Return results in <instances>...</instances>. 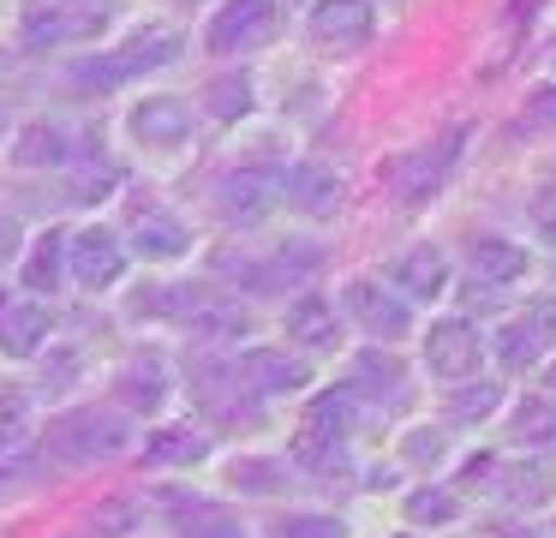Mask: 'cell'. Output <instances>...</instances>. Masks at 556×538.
Listing matches in <instances>:
<instances>
[{
    "instance_id": "cell-26",
    "label": "cell",
    "mask_w": 556,
    "mask_h": 538,
    "mask_svg": "<svg viewBox=\"0 0 556 538\" xmlns=\"http://www.w3.org/2000/svg\"><path fill=\"white\" fill-rule=\"evenodd\" d=\"M18 162L25 167H42V162H66V138L54 126H30L25 138H18Z\"/></svg>"
},
{
    "instance_id": "cell-41",
    "label": "cell",
    "mask_w": 556,
    "mask_h": 538,
    "mask_svg": "<svg viewBox=\"0 0 556 538\" xmlns=\"http://www.w3.org/2000/svg\"><path fill=\"white\" fill-rule=\"evenodd\" d=\"M13 258H18V222L0 215V263H13Z\"/></svg>"
},
{
    "instance_id": "cell-29",
    "label": "cell",
    "mask_w": 556,
    "mask_h": 538,
    "mask_svg": "<svg viewBox=\"0 0 556 538\" xmlns=\"http://www.w3.org/2000/svg\"><path fill=\"white\" fill-rule=\"evenodd\" d=\"M276 538H348V526L336 514H288L276 526Z\"/></svg>"
},
{
    "instance_id": "cell-39",
    "label": "cell",
    "mask_w": 556,
    "mask_h": 538,
    "mask_svg": "<svg viewBox=\"0 0 556 538\" xmlns=\"http://www.w3.org/2000/svg\"><path fill=\"white\" fill-rule=\"evenodd\" d=\"M532 227L556 246V186H539V198H532Z\"/></svg>"
},
{
    "instance_id": "cell-34",
    "label": "cell",
    "mask_w": 556,
    "mask_h": 538,
    "mask_svg": "<svg viewBox=\"0 0 556 538\" xmlns=\"http://www.w3.org/2000/svg\"><path fill=\"white\" fill-rule=\"evenodd\" d=\"M359 383H389V395H401V365L389 353H365L359 359Z\"/></svg>"
},
{
    "instance_id": "cell-19",
    "label": "cell",
    "mask_w": 556,
    "mask_h": 538,
    "mask_svg": "<svg viewBox=\"0 0 556 538\" xmlns=\"http://www.w3.org/2000/svg\"><path fill=\"white\" fill-rule=\"evenodd\" d=\"M472 275L479 281H520L527 275V246H508V239H479L472 246Z\"/></svg>"
},
{
    "instance_id": "cell-44",
    "label": "cell",
    "mask_w": 556,
    "mask_h": 538,
    "mask_svg": "<svg viewBox=\"0 0 556 538\" xmlns=\"http://www.w3.org/2000/svg\"><path fill=\"white\" fill-rule=\"evenodd\" d=\"M0 317H7V293H0Z\"/></svg>"
},
{
    "instance_id": "cell-35",
    "label": "cell",
    "mask_w": 556,
    "mask_h": 538,
    "mask_svg": "<svg viewBox=\"0 0 556 538\" xmlns=\"http://www.w3.org/2000/svg\"><path fill=\"white\" fill-rule=\"evenodd\" d=\"M503 497H515V502H544V497H551V478H544V473H508Z\"/></svg>"
},
{
    "instance_id": "cell-23",
    "label": "cell",
    "mask_w": 556,
    "mask_h": 538,
    "mask_svg": "<svg viewBox=\"0 0 556 538\" xmlns=\"http://www.w3.org/2000/svg\"><path fill=\"white\" fill-rule=\"evenodd\" d=\"M192 335H210V341H245L252 335V317H245L240 305H198L192 311Z\"/></svg>"
},
{
    "instance_id": "cell-3",
    "label": "cell",
    "mask_w": 556,
    "mask_h": 538,
    "mask_svg": "<svg viewBox=\"0 0 556 538\" xmlns=\"http://www.w3.org/2000/svg\"><path fill=\"white\" fill-rule=\"evenodd\" d=\"M174 54H180V36L174 30H144L138 42H126L114 60H90V66H78V84H121V78H132V72L168 66Z\"/></svg>"
},
{
    "instance_id": "cell-46",
    "label": "cell",
    "mask_w": 556,
    "mask_h": 538,
    "mask_svg": "<svg viewBox=\"0 0 556 538\" xmlns=\"http://www.w3.org/2000/svg\"><path fill=\"white\" fill-rule=\"evenodd\" d=\"M551 66H556V48H551Z\"/></svg>"
},
{
    "instance_id": "cell-20",
    "label": "cell",
    "mask_w": 556,
    "mask_h": 538,
    "mask_svg": "<svg viewBox=\"0 0 556 538\" xmlns=\"http://www.w3.org/2000/svg\"><path fill=\"white\" fill-rule=\"evenodd\" d=\"M515 442L532 454H556V401H520L515 406Z\"/></svg>"
},
{
    "instance_id": "cell-4",
    "label": "cell",
    "mask_w": 556,
    "mask_h": 538,
    "mask_svg": "<svg viewBox=\"0 0 556 538\" xmlns=\"http://www.w3.org/2000/svg\"><path fill=\"white\" fill-rule=\"evenodd\" d=\"M341 305H348V317L359 323L365 335H377V341H401V335L413 329V311L401 305L395 293H383L377 281H348Z\"/></svg>"
},
{
    "instance_id": "cell-27",
    "label": "cell",
    "mask_w": 556,
    "mask_h": 538,
    "mask_svg": "<svg viewBox=\"0 0 556 538\" xmlns=\"http://www.w3.org/2000/svg\"><path fill=\"white\" fill-rule=\"evenodd\" d=\"M407 514H413L419 526H448V521L460 514V502L448 497V490H413V497H407Z\"/></svg>"
},
{
    "instance_id": "cell-40",
    "label": "cell",
    "mask_w": 556,
    "mask_h": 538,
    "mask_svg": "<svg viewBox=\"0 0 556 538\" xmlns=\"http://www.w3.org/2000/svg\"><path fill=\"white\" fill-rule=\"evenodd\" d=\"M78 377V353H54L49 359V389H66Z\"/></svg>"
},
{
    "instance_id": "cell-21",
    "label": "cell",
    "mask_w": 556,
    "mask_h": 538,
    "mask_svg": "<svg viewBox=\"0 0 556 538\" xmlns=\"http://www.w3.org/2000/svg\"><path fill=\"white\" fill-rule=\"evenodd\" d=\"M544 341H551V335H544L532 317H520V323H508V329H503V341H496V359H503L508 371H527V365H539Z\"/></svg>"
},
{
    "instance_id": "cell-11",
    "label": "cell",
    "mask_w": 556,
    "mask_h": 538,
    "mask_svg": "<svg viewBox=\"0 0 556 538\" xmlns=\"http://www.w3.org/2000/svg\"><path fill=\"white\" fill-rule=\"evenodd\" d=\"M353 430V395L348 389H329L305 406V425H300V454L305 449H336L341 437Z\"/></svg>"
},
{
    "instance_id": "cell-2",
    "label": "cell",
    "mask_w": 556,
    "mask_h": 538,
    "mask_svg": "<svg viewBox=\"0 0 556 538\" xmlns=\"http://www.w3.org/2000/svg\"><path fill=\"white\" fill-rule=\"evenodd\" d=\"M269 30H276V0H228L210 18L204 42H210V54H240V48H257Z\"/></svg>"
},
{
    "instance_id": "cell-10",
    "label": "cell",
    "mask_w": 556,
    "mask_h": 538,
    "mask_svg": "<svg viewBox=\"0 0 556 538\" xmlns=\"http://www.w3.org/2000/svg\"><path fill=\"white\" fill-rule=\"evenodd\" d=\"M240 371H245V383H252L257 395H293V389H305V383H312L305 359L281 353V347H252V353L240 359Z\"/></svg>"
},
{
    "instance_id": "cell-28",
    "label": "cell",
    "mask_w": 556,
    "mask_h": 538,
    "mask_svg": "<svg viewBox=\"0 0 556 538\" xmlns=\"http://www.w3.org/2000/svg\"><path fill=\"white\" fill-rule=\"evenodd\" d=\"M245 108H252V84L245 78H216L210 84V114L216 120H240Z\"/></svg>"
},
{
    "instance_id": "cell-36",
    "label": "cell",
    "mask_w": 556,
    "mask_h": 538,
    "mask_svg": "<svg viewBox=\"0 0 556 538\" xmlns=\"http://www.w3.org/2000/svg\"><path fill=\"white\" fill-rule=\"evenodd\" d=\"M527 126H532V132L556 126V84H539V90L527 96Z\"/></svg>"
},
{
    "instance_id": "cell-31",
    "label": "cell",
    "mask_w": 556,
    "mask_h": 538,
    "mask_svg": "<svg viewBox=\"0 0 556 538\" xmlns=\"http://www.w3.org/2000/svg\"><path fill=\"white\" fill-rule=\"evenodd\" d=\"M25 389H0V442H25Z\"/></svg>"
},
{
    "instance_id": "cell-30",
    "label": "cell",
    "mask_w": 556,
    "mask_h": 538,
    "mask_svg": "<svg viewBox=\"0 0 556 538\" xmlns=\"http://www.w3.org/2000/svg\"><path fill=\"white\" fill-rule=\"evenodd\" d=\"M114 186H121V167L114 162H97V167H78L73 174V198L78 203H97L102 191H114Z\"/></svg>"
},
{
    "instance_id": "cell-38",
    "label": "cell",
    "mask_w": 556,
    "mask_h": 538,
    "mask_svg": "<svg viewBox=\"0 0 556 538\" xmlns=\"http://www.w3.org/2000/svg\"><path fill=\"white\" fill-rule=\"evenodd\" d=\"M407 461L413 466H437V461H443V437H437V430H413V437H407Z\"/></svg>"
},
{
    "instance_id": "cell-8",
    "label": "cell",
    "mask_w": 556,
    "mask_h": 538,
    "mask_svg": "<svg viewBox=\"0 0 556 538\" xmlns=\"http://www.w3.org/2000/svg\"><path fill=\"white\" fill-rule=\"evenodd\" d=\"M186 132H192V108H186L180 96H144V102L132 108V138L138 143L174 150V143H186Z\"/></svg>"
},
{
    "instance_id": "cell-42",
    "label": "cell",
    "mask_w": 556,
    "mask_h": 538,
    "mask_svg": "<svg viewBox=\"0 0 556 538\" xmlns=\"http://www.w3.org/2000/svg\"><path fill=\"white\" fill-rule=\"evenodd\" d=\"M527 317H532V323H539V329H544V335H556V305H551V299H539V305H532V311H527Z\"/></svg>"
},
{
    "instance_id": "cell-18",
    "label": "cell",
    "mask_w": 556,
    "mask_h": 538,
    "mask_svg": "<svg viewBox=\"0 0 556 538\" xmlns=\"http://www.w3.org/2000/svg\"><path fill=\"white\" fill-rule=\"evenodd\" d=\"M144 454L156 466H192V461H204V454H210V437H204V430H192V425H168V430H156V437L144 442Z\"/></svg>"
},
{
    "instance_id": "cell-33",
    "label": "cell",
    "mask_w": 556,
    "mask_h": 538,
    "mask_svg": "<svg viewBox=\"0 0 556 538\" xmlns=\"http://www.w3.org/2000/svg\"><path fill=\"white\" fill-rule=\"evenodd\" d=\"M276 478H281L276 461H233V485L245 490H276Z\"/></svg>"
},
{
    "instance_id": "cell-7",
    "label": "cell",
    "mask_w": 556,
    "mask_h": 538,
    "mask_svg": "<svg viewBox=\"0 0 556 538\" xmlns=\"http://www.w3.org/2000/svg\"><path fill=\"white\" fill-rule=\"evenodd\" d=\"M66 258H73L78 287H114L121 270H126V251H121V239H114L109 227H85V234H73L66 239Z\"/></svg>"
},
{
    "instance_id": "cell-24",
    "label": "cell",
    "mask_w": 556,
    "mask_h": 538,
    "mask_svg": "<svg viewBox=\"0 0 556 538\" xmlns=\"http://www.w3.org/2000/svg\"><path fill=\"white\" fill-rule=\"evenodd\" d=\"M61 251H66V234H42L37 239V251H30V263H25L30 293H54V281H61Z\"/></svg>"
},
{
    "instance_id": "cell-13",
    "label": "cell",
    "mask_w": 556,
    "mask_h": 538,
    "mask_svg": "<svg viewBox=\"0 0 556 538\" xmlns=\"http://www.w3.org/2000/svg\"><path fill=\"white\" fill-rule=\"evenodd\" d=\"M281 191H288L293 210H305V215H336L341 210V179H336V167H324V162H300Z\"/></svg>"
},
{
    "instance_id": "cell-15",
    "label": "cell",
    "mask_w": 556,
    "mask_h": 538,
    "mask_svg": "<svg viewBox=\"0 0 556 538\" xmlns=\"http://www.w3.org/2000/svg\"><path fill=\"white\" fill-rule=\"evenodd\" d=\"M395 287L413 293V299H437L448 287V258L437 246H413L407 258L395 263Z\"/></svg>"
},
{
    "instance_id": "cell-22",
    "label": "cell",
    "mask_w": 556,
    "mask_h": 538,
    "mask_svg": "<svg viewBox=\"0 0 556 538\" xmlns=\"http://www.w3.org/2000/svg\"><path fill=\"white\" fill-rule=\"evenodd\" d=\"M132 246L144 251V258L168 263V258H180V251H186V234L168 222V215H138V227H132Z\"/></svg>"
},
{
    "instance_id": "cell-43",
    "label": "cell",
    "mask_w": 556,
    "mask_h": 538,
    "mask_svg": "<svg viewBox=\"0 0 556 538\" xmlns=\"http://www.w3.org/2000/svg\"><path fill=\"white\" fill-rule=\"evenodd\" d=\"M192 538H245L240 526H204V533H192Z\"/></svg>"
},
{
    "instance_id": "cell-17",
    "label": "cell",
    "mask_w": 556,
    "mask_h": 538,
    "mask_svg": "<svg viewBox=\"0 0 556 538\" xmlns=\"http://www.w3.org/2000/svg\"><path fill=\"white\" fill-rule=\"evenodd\" d=\"M288 335L305 347H336L341 341V323H336V305H324V299L305 293L300 305L288 311Z\"/></svg>"
},
{
    "instance_id": "cell-6",
    "label": "cell",
    "mask_w": 556,
    "mask_h": 538,
    "mask_svg": "<svg viewBox=\"0 0 556 538\" xmlns=\"http://www.w3.org/2000/svg\"><path fill=\"white\" fill-rule=\"evenodd\" d=\"M479 353H484L479 329L460 323V317L431 323V335H425V365H431L437 377H472V371H479Z\"/></svg>"
},
{
    "instance_id": "cell-14",
    "label": "cell",
    "mask_w": 556,
    "mask_h": 538,
    "mask_svg": "<svg viewBox=\"0 0 556 538\" xmlns=\"http://www.w3.org/2000/svg\"><path fill=\"white\" fill-rule=\"evenodd\" d=\"M276 191H281V179L276 174H233V179H222V215H233V222H257V215L276 203Z\"/></svg>"
},
{
    "instance_id": "cell-16",
    "label": "cell",
    "mask_w": 556,
    "mask_h": 538,
    "mask_svg": "<svg viewBox=\"0 0 556 538\" xmlns=\"http://www.w3.org/2000/svg\"><path fill=\"white\" fill-rule=\"evenodd\" d=\"M42 341H49V311L42 305H7V317H0V347L13 359H30Z\"/></svg>"
},
{
    "instance_id": "cell-12",
    "label": "cell",
    "mask_w": 556,
    "mask_h": 538,
    "mask_svg": "<svg viewBox=\"0 0 556 538\" xmlns=\"http://www.w3.org/2000/svg\"><path fill=\"white\" fill-rule=\"evenodd\" d=\"M455 143H460V132H448L443 143H431V150H413L407 162H395V191H401V203L431 198V186L448 174V162H455Z\"/></svg>"
},
{
    "instance_id": "cell-5",
    "label": "cell",
    "mask_w": 556,
    "mask_h": 538,
    "mask_svg": "<svg viewBox=\"0 0 556 538\" xmlns=\"http://www.w3.org/2000/svg\"><path fill=\"white\" fill-rule=\"evenodd\" d=\"M109 12L102 7H37L25 18V42L30 48H66V42H90L102 36Z\"/></svg>"
},
{
    "instance_id": "cell-32",
    "label": "cell",
    "mask_w": 556,
    "mask_h": 538,
    "mask_svg": "<svg viewBox=\"0 0 556 538\" xmlns=\"http://www.w3.org/2000/svg\"><path fill=\"white\" fill-rule=\"evenodd\" d=\"M491 406H496V389H491V383H467L460 395H448V413H455V418H484Z\"/></svg>"
},
{
    "instance_id": "cell-9",
    "label": "cell",
    "mask_w": 556,
    "mask_h": 538,
    "mask_svg": "<svg viewBox=\"0 0 556 538\" xmlns=\"http://www.w3.org/2000/svg\"><path fill=\"white\" fill-rule=\"evenodd\" d=\"M371 24H377L371 0H317L312 7V36L336 48H359L371 36Z\"/></svg>"
},
{
    "instance_id": "cell-25",
    "label": "cell",
    "mask_w": 556,
    "mask_h": 538,
    "mask_svg": "<svg viewBox=\"0 0 556 538\" xmlns=\"http://www.w3.org/2000/svg\"><path fill=\"white\" fill-rule=\"evenodd\" d=\"M121 395L132 406H144V413H150V406H162V365H156V359H132V365L121 371Z\"/></svg>"
},
{
    "instance_id": "cell-45",
    "label": "cell",
    "mask_w": 556,
    "mask_h": 538,
    "mask_svg": "<svg viewBox=\"0 0 556 538\" xmlns=\"http://www.w3.org/2000/svg\"><path fill=\"white\" fill-rule=\"evenodd\" d=\"M551 389H556V365H551Z\"/></svg>"
},
{
    "instance_id": "cell-1",
    "label": "cell",
    "mask_w": 556,
    "mask_h": 538,
    "mask_svg": "<svg viewBox=\"0 0 556 538\" xmlns=\"http://www.w3.org/2000/svg\"><path fill=\"white\" fill-rule=\"evenodd\" d=\"M49 449L66 454V461H109V454L126 449V418L121 413H102V406L61 413L49 425Z\"/></svg>"
},
{
    "instance_id": "cell-37",
    "label": "cell",
    "mask_w": 556,
    "mask_h": 538,
    "mask_svg": "<svg viewBox=\"0 0 556 538\" xmlns=\"http://www.w3.org/2000/svg\"><path fill=\"white\" fill-rule=\"evenodd\" d=\"M90 526H97L102 538L132 533V502H102V509H97V521H90Z\"/></svg>"
}]
</instances>
